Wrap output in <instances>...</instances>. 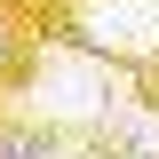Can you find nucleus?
Masks as SVG:
<instances>
[{"mask_svg":"<svg viewBox=\"0 0 159 159\" xmlns=\"http://www.w3.org/2000/svg\"><path fill=\"white\" fill-rule=\"evenodd\" d=\"M119 159H159V151H119Z\"/></svg>","mask_w":159,"mask_h":159,"instance_id":"nucleus-3","label":"nucleus"},{"mask_svg":"<svg viewBox=\"0 0 159 159\" xmlns=\"http://www.w3.org/2000/svg\"><path fill=\"white\" fill-rule=\"evenodd\" d=\"M32 56H40V16L24 0H0V96L32 72Z\"/></svg>","mask_w":159,"mask_h":159,"instance_id":"nucleus-1","label":"nucleus"},{"mask_svg":"<svg viewBox=\"0 0 159 159\" xmlns=\"http://www.w3.org/2000/svg\"><path fill=\"white\" fill-rule=\"evenodd\" d=\"M0 159H48V135H40V127H8V119H0Z\"/></svg>","mask_w":159,"mask_h":159,"instance_id":"nucleus-2","label":"nucleus"}]
</instances>
